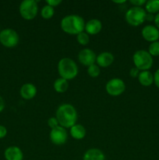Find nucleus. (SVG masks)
I'll list each match as a JSON object with an SVG mask.
<instances>
[{"mask_svg":"<svg viewBox=\"0 0 159 160\" xmlns=\"http://www.w3.org/2000/svg\"><path fill=\"white\" fill-rule=\"evenodd\" d=\"M145 11L148 13L154 14L159 12V0H149L145 4Z\"/></svg>","mask_w":159,"mask_h":160,"instance_id":"aec40b11","label":"nucleus"},{"mask_svg":"<svg viewBox=\"0 0 159 160\" xmlns=\"http://www.w3.org/2000/svg\"><path fill=\"white\" fill-rule=\"evenodd\" d=\"M100 72H101L100 67L97 64H93L87 68V73L90 78H98L100 75Z\"/></svg>","mask_w":159,"mask_h":160,"instance_id":"5701e85b","label":"nucleus"},{"mask_svg":"<svg viewBox=\"0 0 159 160\" xmlns=\"http://www.w3.org/2000/svg\"><path fill=\"white\" fill-rule=\"evenodd\" d=\"M105 90L111 96H119L126 90V84L120 78H112L106 84Z\"/></svg>","mask_w":159,"mask_h":160,"instance_id":"6e6552de","label":"nucleus"},{"mask_svg":"<svg viewBox=\"0 0 159 160\" xmlns=\"http://www.w3.org/2000/svg\"><path fill=\"white\" fill-rule=\"evenodd\" d=\"M126 2V0H122V1H113V2L115 3V4H123Z\"/></svg>","mask_w":159,"mask_h":160,"instance_id":"72a5a7b5","label":"nucleus"},{"mask_svg":"<svg viewBox=\"0 0 159 160\" xmlns=\"http://www.w3.org/2000/svg\"><path fill=\"white\" fill-rule=\"evenodd\" d=\"M55 117L58 120L59 126L64 128H71L76 123L77 112L74 106L69 103L60 105L56 110Z\"/></svg>","mask_w":159,"mask_h":160,"instance_id":"f257e3e1","label":"nucleus"},{"mask_svg":"<svg viewBox=\"0 0 159 160\" xmlns=\"http://www.w3.org/2000/svg\"><path fill=\"white\" fill-rule=\"evenodd\" d=\"M154 17H155V16H154V14L147 12L145 20H147V21H153V20H154Z\"/></svg>","mask_w":159,"mask_h":160,"instance_id":"7c9ffc66","label":"nucleus"},{"mask_svg":"<svg viewBox=\"0 0 159 160\" xmlns=\"http://www.w3.org/2000/svg\"><path fill=\"white\" fill-rule=\"evenodd\" d=\"M137 78H138L139 83L145 87H148L154 83V74L149 70L140 71Z\"/></svg>","mask_w":159,"mask_h":160,"instance_id":"a211bd4d","label":"nucleus"},{"mask_svg":"<svg viewBox=\"0 0 159 160\" xmlns=\"http://www.w3.org/2000/svg\"><path fill=\"white\" fill-rule=\"evenodd\" d=\"M50 140L54 145H62L66 142L68 138L66 129L61 126H58L53 128L50 131Z\"/></svg>","mask_w":159,"mask_h":160,"instance_id":"1a4fd4ad","label":"nucleus"},{"mask_svg":"<svg viewBox=\"0 0 159 160\" xmlns=\"http://www.w3.org/2000/svg\"><path fill=\"white\" fill-rule=\"evenodd\" d=\"M7 134V129L2 125H0V139L5 138Z\"/></svg>","mask_w":159,"mask_h":160,"instance_id":"c85d7f7f","label":"nucleus"},{"mask_svg":"<svg viewBox=\"0 0 159 160\" xmlns=\"http://www.w3.org/2000/svg\"><path fill=\"white\" fill-rule=\"evenodd\" d=\"M140 71L137 68V67H132L129 70V75H130L132 78H138L139 74H140Z\"/></svg>","mask_w":159,"mask_h":160,"instance_id":"bb28decb","label":"nucleus"},{"mask_svg":"<svg viewBox=\"0 0 159 160\" xmlns=\"http://www.w3.org/2000/svg\"><path fill=\"white\" fill-rule=\"evenodd\" d=\"M147 12L142 7L132 6L126 12L125 18L126 22L132 27H138L145 21Z\"/></svg>","mask_w":159,"mask_h":160,"instance_id":"39448f33","label":"nucleus"},{"mask_svg":"<svg viewBox=\"0 0 159 160\" xmlns=\"http://www.w3.org/2000/svg\"><path fill=\"white\" fill-rule=\"evenodd\" d=\"M76 41L80 45H88L89 42H90V38L85 31H83V32L80 33L79 34L76 35Z\"/></svg>","mask_w":159,"mask_h":160,"instance_id":"4be33fe9","label":"nucleus"},{"mask_svg":"<svg viewBox=\"0 0 159 160\" xmlns=\"http://www.w3.org/2000/svg\"><path fill=\"white\" fill-rule=\"evenodd\" d=\"M154 83L159 88V69L156 70L154 74Z\"/></svg>","mask_w":159,"mask_h":160,"instance_id":"c756f323","label":"nucleus"},{"mask_svg":"<svg viewBox=\"0 0 159 160\" xmlns=\"http://www.w3.org/2000/svg\"><path fill=\"white\" fill-rule=\"evenodd\" d=\"M20 16L26 20H34L37 15L38 6L37 2L34 0H24L20 5Z\"/></svg>","mask_w":159,"mask_h":160,"instance_id":"423d86ee","label":"nucleus"},{"mask_svg":"<svg viewBox=\"0 0 159 160\" xmlns=\"http://www.w3.org/2000/svg\"><path fill=\"white\" fill-rule=\"evenodd\" d=\"M154 23L156 25V28L159 30V12H157L154 17Z\"/></svg>","mask_w":159,"mask_h":160,"instance_id":"2f4dec72","label":"nucleus"},{"mask_svg":"<svg viewBox=\"0 0 159 160\" xmlns=\"http://www.w3.org/2000/svg\"><path fill=\"white\" fill-rule=\"evenodd\" d=\"M58 73L60 78L70 81L76 78L78 74V67L74 60L70 58H62L58 62Z\"/></svg>","mask_w":159,"mask_h":160,"instance_id":"7ed1b4c3","label":"nucleus"},{"mask_svg":"<svg viewBox=\"0 0 159 160\" xmlns=\"http://www.w3.org/2000/svg\"><path fill=\"white\" fill-rule=\"evenodd\" d=\"M148 52L150 53L151 56H159V42H151V45L148 48Z\"/></svg>","mask_w":159,"mask_h":160,"instance_id":"b1692460","label":"nucleus"},{"mask_svg":"<svg viewBox=\"0 0 159 160\" xmlns=\"http://www.w3.org/2000/svg\"><path fill=\"white\" fill-rule=\"evenodd\" d=\"M83 160H105V156L101 150L93 148L85 152Z\"/></svg>","mask_w":159,"mask_h":160,"instance_id":"dca6fc26","label":"nucleus"},{"mask_svg":"<svg viewBox=\"0 0 159 160\" xmlns=\"http://www.w3.org/2000/svg\"><path fill=\"white\" fill-rule=\"evenodd\" d=\"M53 88H54V90L57 93H64V92H65L68 90V81L62 78H58V79L55 81L54 84H53Z\"/></svg>","mask_w":159,"mask_h":160,"instance_id":"6ab92c4d","label":"nucleus"},{"mask_svg":"<svg viewBox=\"0 0 159 160\" xmlns=\"http://www.w3.org/2000/svg\"><path fill=\"white\" fill-rule=\"evenodd\" d=\"M141 34L143 39L150 42H157L159 39V30L154 25H147L143 27Z\"/></svg>","mask_w":159,"mask_h":160,"instance_id":"9b49d317","label":"nucleus"},{"mask_svg":"<svg viewBox=\"0 0 159 160\" xmlns=\"http://www.w3.org/2000/svg\"><path fill=\"white\" fill-rule=\"evenodd\" d=\"M87 131L86 128L82 124L76 123L70 128V134L72 138L76 140H82L85 138Z\"/></svg>","mask_w":159,"mask_h":160,"instance_id":"f3484780","label":"nucleus"},{"mask_svg":"<svg viewBox=\"0 0 159 160\" xmlns=\"http://www.w3.org/2000/svg\"><path fill=\"white\" fill-rule=\"evenodd\" d=\"M85 23L82 17L76 14H71L65 16L62 19L60 26L62 31L66 34L77 35L80 33L84 31Z\"/></svg>","mask_w":159,"mask_h":160,"instance_id":"f03ea898","label":"nucleus"},{"mask_svg":"<svg viewBox=\"0 0 159 160\" xmlns=\"http://www.w3.org/2000/svg\"><path fill=\"white\" fill-rule=\"evenodd\" d=\"M37 88L34 84L31 83H26L24 84L21 87L20 91V94L23 99L30 100L34 98L37 95Z\"/></svg>","mask_w":159,"mask_h":160,"instance_id":"ddd939ff","label":"nucleus"},{"mask_svg":"<svg viewBox=\"0 0 159 160\" xmlns=\"http://www.w3.org/2000/svg\"><path fill=\"white\" fill-rule=\"evenodd\" d=\"M102 29V23L98 19H90L85 23L84 31L87 34L96 35L101 32Z\"/></svg>","mask_w":159,"mask_h":160,"instance_id":"f8f14e48","label":"nucleus"},{"mask_svg":"<svg viewBox=\"0 0 159 160\" xmlns=\"http://www.w3.org/2000/svg\"><path fill=\"white\" fill-rule=\"evenodd\" d=\"M19 34L17 31L11 28H6L0 31V42L7 48H13L19 43Z\"/></svg>","mask_w":159,"mask_h":160,"instance_id":"0eeeda50","label":"nucleus"},{"mask_svg":"<svg viewBox=\"0 0 159 160\" xmlns=\"http://www.w3.org/2000/svg\"><path fill=\"white\" fill-rule=\"evenodd\" d=\"M97 55L90 48H84L78 53V60L82 65L86 67H90V66L95 64L96 62Z\"/></svg>","mask_w":159,"mask_h":160,"instance_id":"9d476101","label":"nucleus"},{"mask_svg":"<svg viewBox=\"0 0 159 160\" xmlns=\"http://www.w3.org/2000/svg\"><path fill=\"white\" fill-rule=\"evenodd\" d=\"M46 3L47 5L54 8L59 6V4H61L62 1L61 0H46Z\"/></svg>","mask_w":159,"mask_h":160,"instance_id":"cd10ccee","label":"nucleus"},{"mask_svg":"<svg viewBox=\"0 0 159 160\" xmlns=\"http://www.w3.org/2000/svg\"><path fill=\"white\" fill-rule=\"evenodd\" d=\"M48 125L51 130L53 129V128H56V127L59 126V123L55 117H51L48 120Z\"/></svg>","mask_w":159,"mask_h":160,"instance_id":"393cba45","label":"nucleus"},{"mask_svg":"<svg viewBox=\"0 0 159 160\" xmlns=\"http://www.w3.org/2000/svg\"><path fill=\"white\" fill-rule=\"evenodd\" d=\"M114 56L108 52H103L100 53L96 58V63L98 67H108L114 62Z\"/></svg>","mask_w":159,"mask_h":160,"instance_id":"4468645a","label":"nucleus"},{"mask_svg":"<svg viewBox=\"0 0 159 160\" xmlns=\"http://www.w3.org/2000/svg\"><path fill=\"white\" fill-rule=\"evenodd\" d=\"M129 2L133 6H137V7H141L143 5L146 4V0H130Z\"/></svg>","mask_w":159,"mask_h":160,"instance_id":"a878e982","label":"nucleus"},{"mask_svg":"<svg viewBox=\"0 0 159 160\" xmlns=\"http://www.w3.org/2000/svg\"><path fill=\"white\" fill-rule=\"evenodd\" d=\"M132 61L139 70H149L153 66V57L147 51L143 49L137 50L132 56Z\"/></svg>","mask_w":159,"mask_h":160,"instance_id":"20e7f679","label":"nucleus"},{"mask_svg":"<svg viewBox=\"0 0 159 160\" xmlns=\"http://www.w3.org/2000/svg\"><path fill=\"white\" fill-rule=\"evenodd\" d=\"M5 108V102L3 100V98H2V96H0V112L4 109Z\"/></svg>","mask_w":159,"mask_h":160,"instance_id":"473e14b6","label":"nucleus"},{"mask_svg":"<svg viewBox=\"0 0 159 160\" xmlns=\"http://www.w3.org/2000/svg\"><path fill=\"white\" fill-rule=\"evenodd\" d=\"M55 14V9L54 8L51 6H48V5H45L43 6V8L41 10V16L43 17L45 20H49L51 17L54 16Z\"/></svg>","mask_w":159,"mask_h":160,"instance_id":"412c9836","label":"nucleus"},{"mask_svg":"<svg viewBox=\"0 0 159 160\" xmlns=\"http://www.w3.org/2000/svg\"><path fill=\"white\" fill-rule=\"evenodd\" d=\"M5 159L6 160H23V153L22 150L17 146L8 147L4 152Z\"/></svg>","mask_w":159,"mask_h":160,"instance_id":"2eb2a0df","label":"nucleus"}]
</instances>
